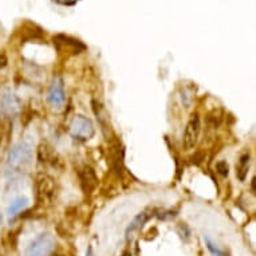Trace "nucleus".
Wrapping results in <instances>:
<instances>
[{"mask_svg": "<svg viewBox=\"0 0 256 256\" xmlns=\"http://www.w3.org/2000/svg\"><path fill=\"white\" fill-rule=\"evenodd\" d=\"M32 158H34L32 146L27 141L15 144L7 156V170L10 173L24 172L32 162Z\"/></svg>", "mask_w": 256, "mask_h": 256, "instance_id": "nucleus-1", "label": "nucleus"}, {"mask_svg": "<svg viewBox=\"0 0 256 256\" xmlns=\"http://www.w3.org/2000/svg\"><path fill=\"white\" fill-rule=\"evenodd\" d=\"M55 246V239L50 232H43L34 239L26 250L24 256H48Z\"/></svg>", "mask_w": 256, "mask_h": 256, "instance_id": "nucleus-2", "label": "nucleus"}, {"mask_svg": "<svg viewBox=\"0 0 256 256\" xmlns=\"http://www.w3.org/2000/svg\"><path fill=\"white\" fill-rule=\"evenodd\" d=\"M202 132V121L198 113H194L189 117L186 126H185L184 134H182V148L184 150H190L196 146Z\"/></svg>", "mask_w": 256, "mask_h": 256, "instance_id": "nucleus-3", "label": "nucleus"}, {"mask_svg": "<svg viewBox=\"0 0 256 256\" xmlns=\"http://www.w3.org/2000/svg\"><path fill=\"white\" fill-rule=\"evenodd\" d=\"M68 130L72 137L80 140H90L96 133L92 122L84 116H76L72 118L68 125Z\"/></svg>", "mask_w": 256, "mask_h": 256, "instance_id": "nucleus-4", "label": "nucleus"}, {"mask_svg": "<svg viewBox=\"0 0 256 256\" xmlns=\"http://www.w3.org/2000/svg\"><path fill=\"white\" fill-rule=\"evenodd\" d=\"M35 189H36V198L40 202H48L52 200L55 194L54 178L48 174L40 173L35 180Z\"/></svg>", "mask_w": 256, "mask_h": 256, "instance_id": "nucleus-5", "label": "nucleus"}, {"mask_svg": "<svg viewBox=\"0 0 256 256\" xmlns=\"http://www.w3.org/2000/svg\"><path fill=\"white\" fill-rule=\"evenodd\" d=\"M48 101L55 108H60L64 102V88L63 80L59 76H55L48 88Z\"/></svg>", "mask_w": 256, "mask_h": 256, "instance_id": "nucleus-6", "label": "nucleus"}, {"mask_svg": "<svg viewBox=\"0 0 256 256\" xmlns=\"http://www.w3.org/2000/svg\"><path fill=\"white\" fill-rule=\"evenodd\" d=\"M80 180L82 189H84V192L86 194H92L96 190V188H97L98 178L90 166H84V168L80 169Z\"/></svg>", "mask_w": 256, "mask_h": 256, "instance_id": "nucleus-7", "label": "nucleus"}, {"mask_svg": "<svg viewBox=\"0 0 256 256\" xmlns=\"http://www.w3.org/2000/svg\"><path fill=\"white\" fill-rule=\"evenodd\" d=\"M148 218H149V214H148V212H141V214H137V216L133 218V222H130V226L126 230V239H133V236H134L136 234L144 227V224L148 222Z\"/></svg>", "mask_w": 256, "mask_h": 256, "instance_id": "nucleus-8", "label": "nucleus"}, {"mask_svg": "<svg viewBox=\"0 0 256 256\" xmlns=\"http://www.w3.org/2000/svg\"><path fill=\"white\" fill-rule=\"evenodd\" d=\"M28 206V198H18L11 202V204L7 208V214L10 218H15L18 214H20L22 210H26Z\"/></svg>", "mask_w": 256, "mask_h": 256, "instance_id": "nucleus-9", "label": "nucleus"}, {"mask_svg": "<svg viewBox=\"0 0 256 256\" xmlns=\"http://www.w3.org/2000/svg\"><path fill=\"white\" fill-rule=\"evenodd\" d=\"M250 165H251V157H250V154L242 156L239 160V164L236 165V174H238L240 181L246 180L248 170H250Z\"/></svg>", "mask_w": 256, "mask_h": 256, "instance_id": "nucleus-10", "label": "nucleus"}, {"mask_svg": "<svg viewBox=\"0 0 256 256\" xmlns=\"http://www.w3.org/2000/svg\"><path fill=\"white\" fill-rule=\"evenodd\" d=\"M206 247H208V250H210L212 254H214V256H226V254H224V251H222L220 248L216 246V244L212 242V240L210 239V238H206Z\"/></svg>", "mask_w": 256, "mask_h": 256, "instance_id": "nucleus-11", "label": "nucleus"}, {"mask_svg": "<svg viewBox=\"0 0 256 256\" xmlns=\"http://www.w3.org/2000/svg\"><path fill=\"white\" fill-rule=\"evenodd\" d=\"M218 170L220 174H222V176H227L228 174V164L226 162V161H220V162H218Z\"/></svg>", "mask_w": 256, "mask_h": 256, "instance_id": "nucleus-12", "label": "nucleus"}, {"mask_svg": "<svg viewBox=\"0 0 256 256\" xmlns=\"http://www.w3.org/2000/svg\"><path fill=\"white\" fill-rule=\"evenodd\" d=\"M86 256H94V251H92V247L88 248V251H86Z\"/></svg>", "mask_w": 256, "mask_h": 256, "instance_id": "nucleus-13", "label": "nucleus"}, {"mask_svg": "<svg viewBox=\"0 0 256 256\" xmlns=\"http://www.w3.org/2000/svg\"><path fill=\"white\" fill-rule=\"evenodd\" d=\"M2 222H3V218H2V214H0V227H2Z\"/></svg>", "mask_w": 256, "mask_h": 256, "instance_id": "nucleus-14", "label": "nucleus"}]
</instances>
